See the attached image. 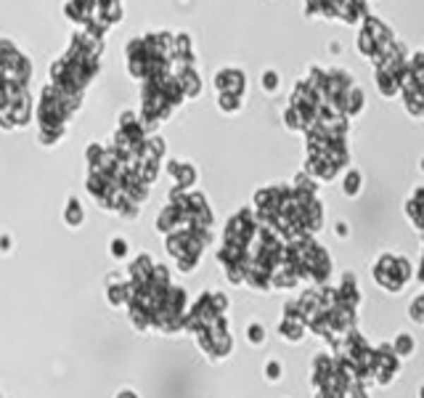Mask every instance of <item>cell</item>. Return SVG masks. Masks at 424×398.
Masks as SVG:
<instances>
[{
  "instance_id": "d6986e66",
  "label": "cell",
  "mask_w": 424,
  "mask_h": 398,
  "mask_svg": "<svg viewBox=\"0 0 424 398\" xmlns=\"http://www.w3.org/2000/svg\"><path fill=\"white\" fill-rule=\"evenodd\" d=\"M422 170H424V162H422Z\"/></svg>"
},
{
  "instance_id": "ac0fdd59",
  "label": "cell",
  "mask_w": 424,
  "mask_h": 398,
  "mask_svg": "<svg viewBox=\"0 0 424 398\" xmlns=\"http://www.w3.org/2000/svg\"><path fill=\"white\" fill-rule=\"evenodd\" d=\"M422 398H424V387H422Z\"/></svg>"
},
{
  "instance_id": "52a82bcc",
  "label": "cell",
  "mask_w": 424,
  "mask_h": 398,
  "mask_svg": "<svg viewBox=\"0 0 424 398\" xmlns=\"http://www.w3.org/2000/svg\"><path fill=\"white\" fill-rule=\"evenodd\" d=\"M218 88L223 90V96H236V99H241V93H244V75H241L239 69H226V72H220Z\"/></svg>"
},
{
  "instance_id": "4fadbf2b",
  "label": "cell",
  "mask_w": 424,
  "mask_h": 398,
  "mask_svg": "<svg viewBox=\"0 0 424 398\" xmlns=\"http://www.w3.org/2000/svg\"><path fill=\"white\" fill-rule=\"evenodd\" d=\"M408 313H411V319L416 321V324H424V292L419 295V298H413Z\"/></svg>"
},
{
  "instance_id": "9a60e30c",
  "label": "cell",
  "mask_w": 424,
  "mask_h": 398,
  "mask_svg": "<svg viewBox=\"0 0 424 398\" xmlns=\"http://www.w3.org/2000/svg\"><path fill=\"white\" fill-rule=\"evenodd\" d=\"M268 372H271V380H279V364H271L268 366Z\"/></svg>"
},
{
  "instance_id": "7c38bea8",
  "label": "cell",
  "mask_w": 424,
  "mask_h": 398,
  "mask_svg": "<svg viewBox=\"0 0 424 398\" xmlns=\"http://www.w3.org/2000/svg\"><path fill=\"white\" fill-rule=\"evenodd\" d=\"M361 191V173L358 170H350L348 176H345V194L348 197H356Z\"/></svg>"
},
{
  "instance_id": "30bf717a",
  "label": "cell",
  "mask_w": 424,
  "mask_h": 398,
  "mask_svg": "<svg viewBox=\"0 0 424 398\" xmlns=\"http://www.w3.org/2000/svg\"><path fill=\"white\" fill-rule=\"evenodd\" d=\"M408 75H411L413 83L424 90V51H419V54H413L411 59H408Z\"/></svg>"
},
{
  "instance_id": "3957f363",
  "label": "cell",
  "mask_w": 424,
  "mask_h": 398,
  "mask_svg": "<svg viewBox=\"0 0 424 398\" xmlns=\"http://www.w3.org/2000/svg\"><path fill=\"white\" fill-rule=\"evenodd\" d=\"M226 308L229 300L218 292H205L196 300L194 310L183 319V324L196 334L202 351L212 358H223L231 354V334L229 321H226Z\"/></svg>"
},
{
  "instance_id": "7a4b0ae2",
  "label": "cell",
  "mask_w": 424,
  "mask_h": 398,
  "mask_svg": "<svg viewBox=\"0 0 424 398\" xmlns=\"http://www.w3.org/2000/svg\"><path fill=\"white\" fill-rule=\"evenodd\" d=\"M361 306V289L353 274L342 277V284L334 287L308 289L294 303L297 316L303 319L305 330H313L327 343H339L345 334L356 330V310Z\"/></svg>"
},
{
  "instance_id": "6da1fadb",
  "label": "cell",
  "mask_w": 424,
  "mask_h": 398,
  "mask_svg": "<svg viewBox=\"0 0 424 398\" xmlns=\"http://www.w3.org/2000/svg\"><path fill=\"white\" fill-rule=\"evenodd\" d=\"M133 282H128L125 306L138 330L175 332L183 327L186 295L183 289L170 284L167 271L141 255L131 265Z\"/></svg>"
},
{
  "instance_id": "5b68a950",
  "label": "cell",
  "mask_w": 424,
  "mask_h": 398,
  "mask_svg": "<svg viewBox=\"0 0 424 398\" xmlns=\"http://www.w3.org/2000/svg\"><path fill=\"white\" fill-rule=\"evenodd\" d=\"M374 282L387 292H401L411 282V263L401 255L384 253L374 263Z\"/></svg>"
},
{
  "instance_id": "e0dca14e",
  "label": "cell",
  "mask_w": 424,
  "mask_h": 398,
  "mask_svg": "<svg viewBox=\"0 0 424 398\" xmlns=\"http://www.w3.org/2000/svg\"><path fill=\"white\" fill-rule=\"evenodd\" d=\"M117 398H135L133 393H122V396H117Z\"/></svg>"
},
{
  "instance_id": "9c48e42d",
  "label": "cell",
  "mask_w": 424,
  "mask_h": 398,
  "mask_svg": "<svg viewBox=\"0 0 424 398\" xmlns=\"http://www.w3.org/2000/svg\"><path fill=\"white\" fill-rule=\"evenodd\" d=\"M374 83H377V90L382 96H387V99L401 93V80L390 75V72H384V69H377V66H374Z\"/></svg>"
},
{
  "instance_id": "8fae6325",
  "label": "cell",
  "mask_w": 424,
  "mask_h": 398,
  "mask_svg": "<svg viewBox=\"0 0 424 398\" xmlns=\"http://www.w3.org/2000/svg\"><path fill=\"white\" fill-rule=\"evenodd\" d=\"M392 351L398 354V358H406V356H411L413 351V340L408 334H398V340L392 343Z\"/></svg>"
},
{
  "instance_id": "ba28073f",
  "label": "cell",
  "mask_w": 424,
  "mask_h": 398,
  "mask_svg": "<svg viewBox=\"0 0 424 398\" xmlns=\"http://www.w3.org/2000/svg\"><path fill=\"white\" fill-rule=\"evenodd\" d=\"M406 215L411 218L416 231L424 234V188H416L411 197H408V202H406Z\"/></svg>"
},
{
  "instance_id": "5bb4252c",
  "label": "cell",
  "mask_w": 424,
  "mask_h": 398,
  "mask_svg": "<svg viewBox=\"0 0 424 398\" xmlns=\"http://www.w3.org/2000/svg\"><path fill=\"white\" fill-rule=\"evenodd\" d=\"M250 340H252V343H260V340H262V327H250Z\"/></svg>"
},
{
  "instance_id": "277c9868",
  "label": "cell",
  "mask_w": 424,
  "mask_h": 398,
  "mask_svg": "<svg viewBox=\"0 0 424 398\" xmlns=\"http://www.w3.org/2000/svg\"><path fill=\"white\" fill-rule=\"evenodd\" d=\"M356 45H358L361 54L377 64L382 56L387 54L392 45H395V37H392L390 27H387L384 22H380L377 16H366L363 24H361L358 43Z\"/></svg>"
},
{
  "instance_id": "2e32d148",
  "label": "cell",
  "mask_w": 424,
  "mask_h": 398,
  "mask_svg": "<svg viewBox=\"0 0 424 398\" xmlns=\"http://www.w3.org/2000/svg\"><path fill=\"white\" fill-rule=\"evenodd\" d=\"M419 279H422V284H424V253H422V263H419Z\"/></svg>"
},
{
  "instance_id": "8992f818",
  "label": "cell",
  "mask_w": 424,
  "mask_h": 398,
  "mask_svg": "<svg viewBox=\"0 0 424 398\" xmlns=\"http://www.w3.org/2000/svg\"><path fill=\"white\" fill-rule=\"evenodd\" d=\"M398 369H401V358L392 351V345L374 348V372H371V380L387 385V382H392V377L398 375Z\"/></svg>"
}]
</instances>
